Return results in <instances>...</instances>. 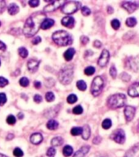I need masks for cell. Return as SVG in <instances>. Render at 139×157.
Returning <instances> with one entry per match:
<instances>
[{
    "label": "cell",
    "instance_id": "obj_1",
    "mask_svg": "<svg viewBox=\"0 0 139 157\" xmlns=\"http://www.w3.org/2000/svg\"><path fill=\"white\" fill-rule=\"evenodd\" d=\"M45 19L46 15L43 12H36L31 15L24 23L23 29L24 34L28 38L35 35L41 28L42 23Z\"/></svg>",
    "mask_w": 139,
    "mask_h": 157
},
{
    "label": "cell",
    "instance_id": "obj_2",
    "mask_svg": "<svg viewBox=\"0 0 139 157\" xmlns=\"http://www.w3.org/2000/svg\"><path fill=\"white\" fill-rule=\"evenodd\" d=\"M52 39L55 44L60 47H66L73 43V37L68 32L59 30L54 32L52 35Z\"/></svg>",
    "mask_w": 139,
    "mask_h": 157
},
{
    "label": "cell",
    "instance_id": "obj_3",
    "mask_svg": "<svg viewBox=\"0 0 139 157\" xmlns=\"http://www.w3.org/2000/svg\"><path fill=\"white\" fill-rule=\"evenodd\" d=\"M73 75H74V70L72 66H65L60 69L58 75L59 82L63 85L70 84L73 81Z\"/></svg>",
    "mask_w": 139,
    "mask_h": 157
},
{
    "label": "cell",
    "instance_id": "obj_4",
    "mask_svg": "<svg viewBox=\"0 0 139 157\" xmlns=\"http://www.w3.org/2000/svg\"><path fill=\"white\" fill-rule=\"evenodd\" d=\"M126 99V96L124 94H115L108 98L107 105L111 109H117L125 105Z\"/></svg>",
    "mask_w": 139,
    "mask_h": 157
},
{
    "label": "cell",
    "instance_id": "obj_5",
    "mask_svg": "<svg viewBox=\"0 0 139 157\" xmlns=\"http://www.w3.org/2000/svg\"><path fill=\"white\" fill-rule=\"evenodd\" d=\"M81 7V3L78 1H69L62 5L61 12L67 15L73 14L77 12Z\"/></svg>",
    "mask_w": 139,
    "mask_h": 157
},
{
    "label": "cell",
    "instance_id": "obj_6",
    "mask_svg": "<svg viewBox=\"0 0 139 157\" xmlns=\"http://www.w3.org/2000/svg\"><path fill=\"white\" fill-rule=\"evenodd\" d=\"M104 86V81L103 78L101 77H95L94 79L93 80L91 87H90V92L94 97L99 96V94H101L102 90L103 89Z\"/></svg>",
    "mask_w": 139,
    "mask_h": 157
},
{
    "label": "cell",
    "instance_id": "obj_7",
    "mask_svg": "<svg viewBox=\"0 0 139 157\" xmlns=\"http://www.w3.org/2000/svg\"><path fill=\"white\" fill-rule=\"evenodd\" d=\"M111 139L114 140L119 144H123L125 142V131L121 129H118L112 133L110 136Z\"/></svg>",
    "mask_w": 139,
    "mask_h": 157
},
{
    "label": "cell",
    "instance_id": "obj_8",
    "mask_svg": "<svg viewBox=\"0 0 139 157\" xmlns=\"http://www.w3.org/2000/svg\"><path fill=\"white\" fill-rule=\"evenodd\" d=\"M109 59H110V53H109L108 51L106 49L103 50V52H102L99 58V60H98V64L102 68H104L108 63Z\"/></svg>",
    "mask_w": 139,
    "mask_h": 157
},
{
    "label": "cell",
    "instance_id": "obj_9",
    "mask_svg": "<svg viewBox=\"0 0 139 157\" xmlns=\"http://www.w3.org/2000/svg\"><path fill=\"white\" fill-rule=\"evenodd\" d=\"M124 8L129 13H133L137 9V7H139V2L137 1H125L123 2L121 4Z\"/></svg>",
    "mask_w": 139,
    "mask_h": 157
},
{
    "label": "cell",
    "instance_id": "obj_10",
    "mask_svg": "<svg viewBox=\"0 0 139 157\" xmlns=\"http://www.w3.org/2000/svg\"><path fill=\"white\" fill-rule=\"evenodd\" d=\"M125 119L127 121H131L135 116V113H136V108L133 106H126L125 108Z\"/></svg>",
    "mask_w": 139,
    "mask_h": 157
},
{
    "label": "cell",
    "instance_id": "obj_11",
    "mask_svg": "<svg viewBox=\"0 0 139 157\" xmlns=\"http://www.w3.org/2000/svg\"><path fill=\"white\" fill-rule=\"evenodd\" d=\"M128 94L131 97L139 96V82H135L130 86L128 90Z\"/></svg>",
    "mask_w": 139,
    "mask_h": 157
},
{
    "label": "cell",
    "instance_id": "obj_12",
    "mask_svg": "<svg viewBox=\"0 0 139 157\" xmlns=\"http://www.w3.org/2000/svg\"><path fill=\"white\" fill-rule=\"evenodd\" d=\"M61 6V1H51V2L44 7L45 12H54L57 8H59Z\"/></svg>",
    "mask_w": 139,
    "mask_h": 157
},
{
    "label": "cell",
    "instance_id": "obj_13",
    "mask_svg": "<svg viewBox=\"0 0 139 157\" xmlns=\"http://www.w3.org/2000/svg\"><path fill=\"white\" fill-rule=\"evenodd\" d=\"M61 24L64 27H67V28L73 29L75 25V19L73 18V17H70V16H68V17H64L61 21Z\"/></svg>",
    "mask_w": 139,
    "mask_h": 157
},
{
    "label": "cell",
    "instance_id": "obj_14",
    "mask_svg": "<svg viewBox=\"0 0 139 157\" xmlns=\"http://www.w3.org/2000/svg\"><path fill=\"white\" fill-rule=\"evenodd\" d=\"M39 63H40V61L35 60V59H29L28 61V63H27L28 69L30 71L31 73H35L36 71L38 69Z\"/></svg>",
    "mask_w": 139,
    "mask_h": 157
},
{
    "label": "cell",
    "instance_id": "obj_15",
    "mask_svg": "<svg viewBox=\"0 0 139 157\" xmlns=\"http://www.w3.org/2000/svg\"><path fill=\"white\" fill-rule=\"evenodd\" d=\"M43 140V135L40 134V133H35V134H33L30 136V142L34 145H38L40 144Z\"/></svg>",
    "mask_w": 139,
    "mask_h": 157
},
{
    "label": "cell",
    "instance_id": "obj_16",
    "mask_svg": "<svg viewBox=\"0 0 139 157\" xmlns=\"http://www.w3.org/2000/svg\"><path fill=\"white\" fill-rule=\"evenodd\" d=\"M90 147L89 146H83L82 147H81L77 151H76L73 157H85V155L89 152Z\"/></svg>",
    "mask_w": 139,
    "mask_h": 157
},
{
    "label": "cell",
    "instance_id": "obj_17",
    "mask_svg": "<svg viewBox=\"0 0 139 157\" xmlns=\"http://www.w3.org/2000/svg\"><path fill=\"white\" fill-rule=\"evenodd\" d=\"M139 151V143L135 144L133 147L130 148V150L128 151L127 152L125 153V155L124 157H133L136 153Z\"/></svg>",
    "mask_w": 139,
    "mask_h": 157
},
{
    "label": "cell",
    "instance_id": "obj_18",
    "mask_svg": "<svg viewBox=\"0 0 139 157\" xmlns=\"http://www.w3.org/2000/svg\"><path fill=\"white\" fill-rule=\"evenodd\" d=\"M54 21L52 19H50V18H46L43 22L42 23V25H41V29H48L54 25Z\"/></svg>",
    "mask_w": 139,
    "mask_h": 157
},
{
    "label": "cell",
    "instance_id": "obj_19",
    "mask_svg": "<svg viewBox=\"0 0 139 157\" xmlns=\"http://www.w3.org/2000/svg\"><path fill=\"white\" fill-rule=\"evenodd\" d=\"M75 53H76V51L74 48H69V49L67 50L66 52H64V59H66L67 61L72 60L73 56H74V55H75Z\"/></svg>",
    "mask_w": 139,
    "mask_h": 157
},
{
    "label": "cell",
    "instance_id": "obj_20",
    "mask_svg": "<svg viewBox=\"0 0 139 157\" xmlns=\"http://www.w3.org/2000/svg\"><path fill=\"white\" fill-rule=\"evenodd\" d=\"M81 136L84 140H88L90 136V128L88 124H85L82 128V134Z\"/></svg>",
    "mask_w": 139,
    "mask_h": 157
},
{
    "label": "cell",
    "instance_id": "obj_21",
    "mask_svg": "<svg viewBox=\"0 0 139 157\" xmlns=\"http://www.w3.org/2000/svg\"><path fill=\"white\" fill-rule=\"evenodd\" d=\"M47 129H50V130H54V129H56L59 127V123L55 120L51 119L47 123Z\"/></svg>",
    "mask_w": 139,
    "mask_h": 157
},
{
    "label": "cell",
    "instance_id": "obj_22",
    "mask_svg": "<svg viewBox=\"0 0 139 157\" xmlns=\"http://www.w3.org/2000/svg\"><path fill=\"white\" fill-rule=\"evenodd\" d=\"M8 13L12 16H14V15L17 14L19 12V7L17 6L16 3H11L8 7Z\"/></svg>",
    "mask_w": 139,
    "mask_h": 157
},
{
    "label": "cell",
    "instance_id": "obj_23",
    "mask_svg": "<svg viewBox=\"0 0 139 157\" xmlns=\"http://www.w3.org/2000/svg\"><path fill=\"white\" fill-rule=\"evenodd\" d=\"M127 63V67L130 68V69L133 71H137V68H138L137 64V63L135 62V60L133 59V58H130V59H128Z\"/></svg>",
    "mask_w": 139,
    "mask_h": 157
},
{
    "label": "cell",
    "instance_id": "obj_24",
    "mask_svg": "<svg viewBox=\"0 0 139 157\" xmlns=\"http://www.w3.org/2000/svg\"><path fill=\"white\" fill-rule=\"evenodd\" d=\"M51 143V145L53 147H59V146H61L64 143V139L61 137H55V138L52 139Z\"/></svg>",
    "mask_w": 139,
    "mask_h": 157
},
{
    "label": "cell",
    "instance_id": "obj_25",
    "mask_svg": "<svg viewBox=\"0 0 139 157\" xmlns=\"http://www.w3.org/2000/svg\"><path fill=\"white\" fill-rule=\"evenodd\" d=\"M73 153V147L69 145L65 146L63 149V154L65 157H69L70 155H72V154Z\"/></svg>",
    "mask_w": 139,
    "mask_h": 157
},
{
    "label": "cell",
    "instance_id": "obj_26",
    "mask_svg": "<svg viewBox=\"0 0 139 157\" xmlns=\"http://www.w3.org/2000/svg\"><path fill=\"white\" fill-rule=\"evenodd\" d=\"M125 24L128 27H134L137 25V20L134 17H130L125 21Z\"/></svg>",
    "mask_w": 139,
    "mask_h": 157
},
{
    "label": "cell",
    "instance_id": "obj_27",
    "mask_svg": "<svg viewBox=\"0 0 139 157\" xmlns=\"http://www.w3.org/2000/svg\"><path fill=\"white\" fill-rule=\"evenodd\" d=\"M81 134H82V128L81 127H73L71 129V134L73 136H78Z\"/></svg>",
    "mask_w": 139,
    "mask_h": 157
},
{
    "label": "cell",
    "instance_id": "obj_28",
    "mask_svg": "<svg viewBox=\"0 0 139 157\" xmlns=\"http://www.w3.org/2000/svg\"><path fill=\"white\" fill-rule=\"evenodd\" d=\"M77 88L80 90H81V91H85V90H86V87H87V86H86V83H85L83 80H80V81H78L77 82Z\"/></svg>",
    "mask_w": 139,
    "mask_h": 157
},
{
    "label": "cell",
    "instance_id": "obj_29",
    "mask_svg": "<svg viewBox=\"0 0 139 157\" xmlns=\"http://www.w3.org/2000/svg\"><path fill=\"white\" fill-rule=\"evenodd\" d=\"M18 53H19L20 56L22 58H26L28 55V50L26 49L25 47H20L18 49Z\"/></svg>",
    "mask_w": 139,
    "mask_h": 157
},
{
    "label": "cell",
    "instance_id": "obj_30",
    "mask_svg": "<svg viewBox=\"0 0 139 157\" xmlns=\"http://www.w3.org/2000/svg\"><path fill=\"white\" fill-rule=\"evenodd\" d=\"M102 127L104 129H108L111 127V121L110 119H105L102 123Z\"/></svg>",
    "mask_w": 139,
    "mask_h": 157
},
{
    "label": "cell",
    "instance_id": "obj_31",
    "mask_svg": "<svg viewBox=\"0 0 139 157\" xmlns=\"http://www.w3.org/2000/svg\"><path fill=\"white\" fill-rule=\"evenodd\" d=\"M95 72V68L93 67V66H89L87 68H85V70H84V73H85V75L87 76H91L93 75Z\"/></svg>",
    "mask_w": 139,
    "mask_h": 157
},
{
    "label": "cell",
    "instance_id": "obj_32",
    "mask_svg": "<svg viewBox=\"0 0 139 157\" xmlns=\"http://www.w3.org/2000/svg\"><path fill=\"white\" fill-rule=\"evenodd\" d=\"M77 101V95L76 94H70V95H69V97L67 98V102L69 103H70V104H73V103H76Z\"/></svg>",
    "mask_w": 139,
    "mask_h": 157
},
{
    "label": "cell",
    "instance_id": "obj_33",
    "mask_svg": "<svg viewBox=\"0 0 139 157\" xmlns=\"http://www.w3.org/2000/svg\"><path fill=\"white\" fill-rule=\"evenodd\" d=\"M20 85L23 87H27L29 85V81L27 78L24 77V78H21L20 79Z\"/></svg>",
    "mask_w": 139,
    "mask_h": 157
},
{
    "label": "cell",
    "instance_id": "obj_34",
    "mask_svg": "<svg viewBox=\"0 0 139 157\" xmlns=\"http://www.w3.org/2000/svg\"><path fill=\"white\" fill-rule=\"evenodd\" d=\"M7 124H10V125H13L14 124H16L17 122V119L13 115H9L7 117Z\"/></svg>",
    "mask_w": 139,
    "mask_h": 157
},
{
    "label": "cell",
    "instance_id": "obj_35",
    "mask_svg": "<svg viewBox=\"0 0 139 157\" xmlns=\"http://www.w3.org/2000/svg\"><path fill=\"white\" fill-rule=\"evenodd\" d=\"M73 113H74V114H76V115H80V114H81V113H83L82 107L81 105L76 106L75 108L73 109Z\"/></svg>",
    "mask_w": 139,
    "mask_h": 157
},
{
    "label": "cell",
    "instance_id": "obj_36",
    "mask_svg": "<svg viewBox=\"0 0 139 157\" xmlns=\"http://www.w3.org/2000/svg\"><path fill=\"white\" fill-rule=\"evenodd\" d=\"M13 155L16 157H22L24 155L23 151L19 147L15 148L14 151H13Z\"/></svg>",
    "mask_w": 139,
    "mask_h": 157
},
{
    "label": "cell",
    "instance_id": "obj_37",
    "mask_svg": "<svg viewBox=\"0 0 139 157\" xmlns=\"http://www.w3.org/2000/svg\"><path fill=\"white\" fill-rule=\"evenodd\" d=\"M111 27L114 29H116V30H117L118 29L120 28V22L119 21H118L117 19H114L111 21Z\"/></svg>",
    "mask_w": 139,
    "mask_h": 157
},
{
    "label": "cell",
    "instance_id": "obj_38",
    "mask_svg": "<svg viewBox=\"0 0 139 157\" xmlns=\"http://www.w3.org/2000/svg\"><path fill=\"white\" fill-rule=\"evenodd\" d=\"M54 94H53V92H47L46 94V99L47 102H53L54 100Z\"/></svg>",
    "mask_w": 139,
    "mask_h": 157
},
{
    "label": "cell",
    "instance_id": "obj_39",
    "mask_svg": "<svg viewBox=\"0 0 139 157\" xmlns=\"http://www.w3.org/2000/svg\"><path fill=\"white\" fill-rule=\"evenodd\" d=\"M110 75H111V77L113 79H115L116 78V76H117V71H116V68L115 67V65H112L111 67V68H110Z\"/></svg>",
    "mask_w": 139,
    "mask_h": 157
},
{
    "label": "cell",
    "instance_id": "obj_40",
    "mask_svg": "<svg viewBox=\"0 0 139 157\" xmlns=\"http://www.w3.org/2000/svg\"><path fill=\"white\" fill-rule=\"evenodd\" d=\"M8 80L6 79L5 78H3V77H0V88H3V87H5L6 86H7L8 85Z\"/></svg>",
    "mask_w": 139,
    "mask_h": 157
},
{
    "label": "cell",
    "instance_id": "obj_41",
    "mask_svg": "<svg viewBox=\"0 0 139 157\" xmlns=\"http://www.w3.org/2000/svg\"><path fill=\"white\" fill-rule=\"evenodd\" d=\"M56 154V151L54 147H50L47 151V155L48 157H54Z\"/></svg>",
    "mask_w": 139,
    "mask_h": 157
},
{
    "label": "cell",
    "instance_id": "obj_42",
    "mask_svg": "<svg viewBox=\"0 0 139 157\" xmlns=\"http://www.w3.org/2000/svg\"><path fill=\"white\" fill-rule=\"evenodd\" d=\"M81 13H82L83 16L85 17H87V16H90V13H91V11L89 7H83L81 8Z\"/></svg>",
    "mask_w": 139,
    "mask_h": 157
},
{
    "label": "cell",
    "instance_id": "obj_43",
    "mask_svg": "<svg viewBox=\"0 0 139 157\" xmlns=\"http://www.w3.org/2000/svg\"><path fill=\"white\" fill-rule=\"evenodd\" d=\"M7 102V96L4 93H0V106H3Z\"/></svg>",
    "mask_w": 139,
    "mask_h": 157
},
{
    "label": "cell",
    "instance_id": "obj_44",
    "mask_svg": "<svg viewBox=\"0 0 139 157\" xmlns=\"http://www.w3.org/2000/svg\"><path fill=\"white\" fill-rule=\"evenodd\" d=\"M40 3V1L39 0H30V1H28V4L29 6L32 7H38V5Z\"/></svg>",
    "mask_w": 139,
    "mask_h": 157
},
{
    "label": "cell",
    "instance_id": "obj_45",
    "mask_svg": "<svg viewBox=\"0 0 139 157\" xmlns=\"http://www.w3.org/2000/svg\"><path fill=\"white\" fill-rule=\"evenodd\" d=\"M120 78H121V79H122L124 82H129L130 80V78H131V77H130L128 73H123L122 74H121V76H120Z\"/></svg>",
    "mask_w": 139,
    "mask_h": 157
},
{
    "label": "cell",
    "instance_id": "obj_46",
    "mask_svg": "<svg viewBox=\"0 0 139 157\" xmlns=\"http://www.w3.org/2000/svg\"><path fill=\"white\" fill-rule=\"evenodd\" d=\"M33 100L34 102L37 103H40L42 101H43V97L39 95V94H35L34 97H33Z\"/></svg>",
    "mask_w": 139,
    "mask_h": 157
},
{
    "label": "cell",
    "instance_id": "obj_47",
    "mask_svg": "<svg viewBox=\"0 0 139 157\" xmlns=\"http://www.w3.org/2000/svg\"><path fill=\"white\" fill-rule=\"evenodd\" d=\"M6 9V2L0 1V13H2Z\"/></svg>",
    "mask_w": 139,
    "mask_h": 157
},
{
    "label": "cell",
    "instance_id": "obj_48",
    "mask_svg": "<svg viewBox=\"0 0 139 157\" xmlns=\"http://www.w3.org/2000/svg\"><path fill=\"white\" fill-rule=\"evenodd\" d=\"M81 42L83 45L87 44L88 42H89V38L86 37V36H81Z\"/></svg>",
    "mask_w": 139,
    "mask_h": 157
},
{
    "label": "cell",
    "instance_id": "obj_49",
    "mask_svg": "<svg viewBox=\"0 0 139 157\" xmlns=\"http://www.w3.org/2000/svg\"><path fill=\"white\" fill-rule=\"evenodd\" d=\"M41 41H42V38H41L39 36H37V37H35V38L32 40V43H33V45H37L38 44V43H40Z\"/></svg>",
    "mask_w": 139,
    "mask_h": 157
},
{
    "label": "cell",
    "instance_id": "obj_50",
    "mask_svg": "<svg viewBox=\"0 0 139 157\" xmlns=\"http://www.w3.org/2000/svg\"><path fill=\"white\" fill-rule=\"evenodd\" d=\"M102 141V138L101 137L99 136H96L95 138L93 139V143L94 144H95V145H98V144H99V143H101Z\"/></svg>",
    "mask_w": 139,
    "mask_h": 157
},
{
    "label": "cell",
    "instance_id": "obj_51",
    "mask_svg": "<svg viewBox=\"0 0 139 157\" xmlns=\"http://www.w3.org/2000/svg\"><path fill=\"white\" fill-rule=\"evenodd\" d=\"M94 47L96 48H100L102 47V42L99 40H95L94 42Z\"/></svg>",
    "mask_w": 139,
    "mask_h": 157
},
{
    "label": "cell",
    "instance_id": "obj_52",
    "mask_svg": "<svg viewBox=\"0 0 139 157\" xmlns=\"http://www.w3.org/2000/svg\"><path fill=\"white\" fill-rule=\"evenodd\" d=\"M6 49H7V46L2 41H0V50L1 51H6Z\"/></svg>",
    "mask_w": 139,
    "mask_h": 157
},
{
    "label": "cell",
    "instance_id": "obj_53",
    "mask_svg": "<svg viewBox=\"0 0 139 157\" xmlns=\"http://www.w3.org/2000/svg\"><path fill=\"white\" fill-rule=\"evenodd\" d=\"M34 86H35L36 89H40L41 86H42V84H41L40 82H38V81H36L34 82Z\"/></svg>",
    "mask_w": 139,
    "mask_h": 157
},
{
    "label": "cell",
    "instance_id": "obj_54",
    "mask_svg": "<svg viewBox=\"0 0 139 157\" xmlns=\"http://www.w3.org/2000/svg\"><path fill=\"white\" fill-rule=\"evenodd\" d=\"M107 12H108L109 14H111V13H113V12H114L113 8H112L111 7H110V6H109V7H107Z\"/></svg>",
    "mask_w": 139,
    "mask_h": 157
},
{
    "label": "cell",
    "instance_id": "obj_55",
    "mask_svg": "<svg viewBox=\"0 0 139 157\" xmlns=\"http://www.w3.org/2000/svg\"><path fill=\"white\" fill-rule=\"evenodd\" d=\"M13 138H14V134H9L7 136V140H12V139H13Z\"/></svg>",
    "mask_w": 139,
    "mask_h": 157
},
{
    "label": "cell",
    "instance_id": "obj_56",
    "mask_svg": "<svg viewBox=\"0 0 139 157\" xmlns=\"http://www.w3.org/2000/svg\"><path fill=\"white\" fill-rule=\"evenodd\" d=\"M18 117H19V119H23V117H24L23 113H20L19 114H18Z\"/></svg>",
    "mask_w": 139,
    "mask_h": 157
},
{
    "label": "cell",
    "instance_id": "obj_57",
    "mask_svg": "<svg viewBox=\"0 0 139 157\" xmlns=\"http://www.w3.org/2000/svg\"><path fill=\"white\" fill-rule=\"evenodd\" d=\"M0 157H7V155H3V154H1V153H0Z\"/></svg>",
    "mask_w": 139,
    "mask_h": 157
},
{
    "label": "cell",
    "instance_id": "obj_58",
    "mask_svg": "<svg viewBox=\"0 0 139 157\" xmlns=\"http://www.w3.org/2000/svg\"><path fill=\"white\" fill-rule=\"evenodd\" d=\"M0 65H1V60H0Z\"/></svg>",
    "mask_w": 139,
    "mask_h": 157
},
{
    "label": "cell",
    "instance_id": "obj_59",
    "mask_svg": "<svg viewBox=\"0 0 139 157\" xmlns=\"http://www.w3.org/2000/svg\"><path fill=\"white\" fill-rule=\"evenodd\" d=\"M0 26H1V22H0Z\"/></svg>",
    "mask_w": 139,
    "mask_h": 157
}]
</instances>
